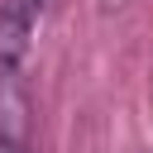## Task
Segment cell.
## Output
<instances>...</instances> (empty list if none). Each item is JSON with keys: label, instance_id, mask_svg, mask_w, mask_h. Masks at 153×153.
Returning <instances> with one entry per match:
<instances>
[{"label": "cell", "instance_id": "3957f363", "mask_svg": "<svg viewBox=\"0 0 153 153\" xmlns=\"http://www.w3.org/2000/svg\"><path fill=\"white\" fill-rule=\"evenodd\" d=\"M24 5H29V10H33V14H43V10H53V5H57V0H24Z\"/></svg>", "mask_w": 153, "mask_h": 153}, {"label": "cell", "instance_id": "5b68a950", "mask_svg": "<svg viewBox=\"0 0 153 153\" xmlns=\"http://www.w3.org/2000/svg\"><path fill=\"white\" fill-rule=\"evenodd\" d=\"M100 5H105V10H120V5H129V0H100Z\"/></svg>", "mask_w": 153, "mask_h": 153}, {"label": "cell", "instance_id": "6da1fadb", "mask_svg": "<svg viewBox=\"0 0 153 153\" xmlns=\"http://www.w3.org/2000/svg\"><path fill=\"white\" fill-rule=\"evenodd\" d=\"M29 38H33V10L24 0H10L0 10V72H19Z\"/></svg>", "mask_w": 153, "mask_h": 153}, {"label": "cell", "instance_id": "7a4b0ae2", "mask_svg": "<svg viewBox=\"0 0 153 153\" xmlns=\"http://www.w3.org/2000/svg\"><path fill=\"white\" fill-rule=\"evenodd\" d=\"M0 143L29 148V91L19 72H0Z\"/></svg>", "mask_w": 153, "mask_h": 153}, {"label": "cell", "instance_id": "277c9868", "mask_svg": "<svg viewBox=\"0 0 153 153\" xmlns=\"http://www.w3.org/2000/svg\"><path fill=\"white\" fill-rule=\"evenodd\" d=\"M0 153H29L24 143H0Z\"/></svg>", "mask_w": 153, "mask_h": 153}]
</instances>
